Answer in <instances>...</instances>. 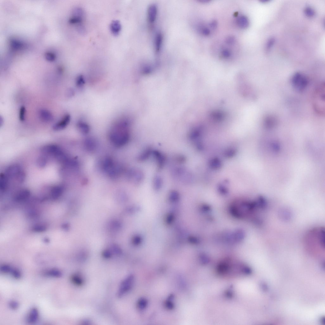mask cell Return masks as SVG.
<instances>
[{"mask_svg": "<svg viewBox=\"0 0 325 325\" xmlns=\"http://www.w3.org/2000/svg\"><path fill=\"white\" fill-rule=\"evenodd\" d=\"M129 122L125 118H121L113 124L110 133V140L117 146H121L129 142Z\"/></svg>", "mask_w": 325, "mask_h": 325, "instance_id": "1", "label": "cell"}, {"mask_svg": "<svg viewBox=\"0 0 325 325\" xmlns=\"http://www.w3.org/2000/svg\"><path fill=\"white\" fill-rule=\"evenodd\" d=\"M313 105L317 113L321 115L325 114V86L321 84L315 91L313 98Z\"/></svg>", "mask_w": 325, "mask_h": 325, "instance_id": "2", "label": "cell"}, {"mask_svg": "<svg viewBox=\"0 0 325 325\" xmlns=\"http://www.w3.org/2000/svg\"><path fill=\"white\" fill-rule=\"evenodd\" d=\"M73 17L70 19L69 22L76 25L77 30L80 33H84L86 30L82 24L85 17L84 11L81 8L77 7L73 10Z\"/></svg>", "mask_w": 325, "mask_h": 325, "instance_id": "3", "label": "cell"}, {"mask_svg": "<svg viewBox=\"0 0 325 325\" xmlns=\"http://www.w3.org/2000/svg\"><path fill=\"white\" fill-rule=\"evenodd\" d=\"M292 83L295 89L299 92L305 90L309 83L308 80L304 74L300 73L295 74L292 77Z\"/></svg>", "mask_w": 325, "mask_h": 325, "instance_id": "4", "label": "cell"}, {"mask_svg": "<svg viewBox=\"0 0 325 325\" xmlns=\"http://www.w3.org/2000/svg\"><path fill=\"white\" fill-rule=\"evenodd\" d=\"M41 152L44 154L53 156L60 160L64 156L61 149L58 146L50 145L43 146L41 149Z\"/></svg>", "mask_w": 325, "mask_h": 325, "instance_id": "5", "label": "cell"}, {"mask_svg": "<svg viewBox=\"0 0 325 325\" xmlns=\"http://www.w3.org/2000/svg\"><path fill=\"white\" fill-rule=\"evenodd\" d=\"M134 277L131 275L128 276L121 284L117 293L118 298H121L128 292L131 289L133 284Z\"/></svg>", "mask_w": 325, "mask_h": 325, "instance_id": "6", "label": "cell"}, {"mask_svg": "<svg viewBox=\"0 0 325 325\" xmlns=\"http://www.w3.org/2000/svg\"><path fill=\"white\" fill-rule=\"evenodd\" d=\"M20 167L17 165H13L9 167L5 171V175L8 178H15L16 179L22 171Z\"/></svg>", "mask_w": 325, "mask_h": 325, "instance_id": "7", "label": "cell"}, {"mask_svg": "<svg viewBox=\"0 0 325 325\" xmlns=\"http://www.w3.org/2000/svg\"><path fill=\"white\" fill-rule=\"evenodd\" d=\"M71 120V116L69 114H65L60 121L53 125V129L55 131L63 130L67 126Z\"/></svg>", "mask_w": 325, "mask_h": 325, "instance_id": "8", "label": "cell"}, {"mask_svg": "<svg viewBox=\"0 0 325 325\" xmlns=\"http://www.w3.org/2000/svg\"><path fill=\"white\" fill-rule=\"evenodd\" d=\"M39 319V312L38 309L35 307L32 308L28 313L27 318V322L30 324L37 322Z\"/></svg>", "mask_w": 325, "mask_h": 325, "instance_id": "9", "label": "cell"}, {"mask_svg": "<svg viewBox=\"0 0 325 325\" xmlns=\"http://www.w3.org/2000/svg\"><path fill=\"white\" fill-rule=\"evenodd\" d=\"M39 115L41 120L45 123L52 122L54 119L52 113L49 110L45 109H40L39 112Z\"/></svg>", "mask_w": 325, "mask_h": 325, "instance_id": "10", "label": "cell"}, {"mask_svg": "<svg viewBox=\"0 0 325 325\" xmlns=\"http://www.w3.org/2000/svg\"><path fill=\"white\" fill-rule=\"evenodd\" d=\"M158 13L157 6L154 4L149 6L147 10L148 20L150 23H154L156 20Z\"/></svg>", "mask_w": 325, "mask_h": 325, "instance_id": "11", "label": "cell"}, {"mask_svg": "<svg viewBox=\"0 0 325 325\" xmlns=\"http://www.w3.org/2000/svg\"><path fill=\"white\" fill-rule=\"evenodd\" d=\"M121 28L120 22L118 20H113L111 23L110 30L114 35H118L121 31Z\"/></svg>", "mask_w": 325, "mask_h": 325, "instance_id": "12", "label": "cell"}, {"mask_svg": "<svg viewBox=\"0 0 325 325\" xmlns=\"http://www.w3.org/2000/svg\"><path fill=\"white\" fill-rule=\"evenodd\" d=\"M30 192L27 189H23L19 191L16 194L15 199L17 201L25 200L29 198Z\"/></svg>", "mask_w": 325, "mask_h": 325, "instance_id": "13", "label": "cell"}, {"mask_svg": "<svg viewBox=\"0 0 325 325\" xmlns=\"http://www.w3.org/2000/svg\"><path fill=\"white\" fill-rule=\"evenodd\" d=\"M63 191V188L61 186H56L53 187L51 189L50 195L52 198L56 199L61 195Z\"/></svg>", "mask_w": 325, "mask_h": 325, "instance_id": "14", "label": "cell"}, {"mask_svg": "<svg viewBox=\"0 0 325 325\" xmlns=\"http://www.w3.org/2000/svg\"><path fill=\"white\" fill-rule=\"evenodd\" d=\"M78 128L80 132L84 134H87L90 131L89 125L83 120H80L77 123Z\"/></svg>", "mask_w": 325, "mask_h": 325, "instance_id": "15", "label": "cell"}, {"mask_svg": "<svg viewBox=\"0 0 325 325\" xmlns=\"http://www.w3.org/2000/svg\"><path fill=\"white\" fill-rule=\"evenodd\" d=\"M237 23L238 26L242 29H246L249 25V20L245 16L239 17L237 19Z\"/></svg>", "mask_w": 325, "mask_h": 325, "instance_id": "16", "label": "cell"}, {"mask_svg": "<svg viewBox=\"0 0 325 325\" xmlns=\"http://www.w3.org/2000/svg\"><path fill=\"white\" fill-rule=\"evenodd\" d=\"M153 153L157 160L158 167L161 169L163 167L165 164V158L161 153L157 151H154Z\"/></svg>", "mask_w": 325, "mask_h": 325, "instance_id": "17", "label": "cell"}, {"mask_svg": "<svg viewBox=\"0 0 325 325\" xmlns=\"http://www.w3.org/2000/svg\"><path fill=\"white\" fill-rule=\"evenodd\" d=\"M163 37L162 34L160 33H158L155 37V51L157 53L159 52L162 44Z\"/></svg>", "mask_w": 325, "mask_h": 325, "instance_id": "18", "label": "cell"}, {"mask_svg": "<svg viewBox=\"0 0 325 325\" xmlns=\"http://www.w3.org/2000/svg\"><path fill=\"white\" fill-rule=\"evenodd\" d=\"M44 274L46 276L54 278L60 277L62 275L61 272L60 270L54 269L46 271Z\"/></svg>", "mask_w": 325, "mask_h": 325, "instance_id": "19", "label": "cell"}, {"mask_svg": "<svg viewBox=\"0 0 325 325\" xmlns=\"http://www.w3.org/2000/svg\"><path fill=\"white\" fill-rule=\"evenodd\" d=\"M276 122V119L272 116H269L265 118L264 121L265 126L268 128H271L275 125Z\"/></svg>", "mask_w": 325, "mask_h": 325, "instance_id": "20", "label": "cell"}, {"mask_svg": "<svg viewBox=\"0 0 325 325\" xmlns=\"http://www.w3.org/2000/svg\"><path fill=\"white\" fill-rule=\"evenodd\" d=\"M8 178L3 174H1L0 177V188L4 191L7 187L8 181Z\"/></svg>", "mask_w": 325, "mask_h": 325, "instance_id": "21", "label": "cell"}, {"mask_svg": "<svg viewBox=\"0 0 325 325\" xmlns=\"http://www.w3.org/2000/svg\"><path fill=\"white\" fill-rule=\"evenodd\" d=\"M47 162V158L44 156H41L37 160V165L39 167L43 168L45 167Z\"/></svg>", "mask_w": 325, "mask_h": 325, "instance_id": "22", "label": "cell"}, {"mask_svg": "<svg viewBox=\"0 0 325 325\" xmlns=\"http://www.w3.org/2000/svg\"><path fill=\"white\" fill-rule=\"evenodd\" d=\"M152 153V150L150 149H147L139 157V160L141 161L146 160L149 157Z\"/></svg>", "mask_w": 325, "mask_h": 325, "instance_id": "23", "label": "cell"}, {"mask_svg": "<svg viewBox=\"0 0 325 325\" xmlns=\"http://www.w3.org/2000/svg\"><path fill=\"white\" fill-rule=\"evenodd\" d=\"M85 84L84 78L82 75H79L77 78L76 80V85L79 88H82Z\"/></svg>", "mask_w": 325, "mask_h": 325, "instance_id": "24", "label": "cell"}, {"mask_svg": "<svg viewBox=\"0 0 325 325\" xmlns=\"http://www.w3.org/2000/svg\"><path fill=\"white\" fill-rule=\"evenodd\" d=\"M26 108L24 106H22L20 107L19 110V119L22 122L24 121L25 120V115L26 113Z\"/></svg>", "mask_w": 325, "mask_h": 325, "instance_id": "25", "label": "cell"}, {"mask_svg": "<svg viewBox=\"0 0 325 325\" xmlns=\"http://www.w3.org/2000/svg\"><path fill=\"white\" fill-rule=\"evenodd\" d=\"M304 13L306 16L310 18L313 17L315 14L314 10L310 6H307L305 8Z\"/></svg>", "mask_w": 325, "mask_h": 325, "instance_id": "26", "label": "cell"}, {"mask_svg": "<svg viewBox=\"0 0 325 325\" xmlns=\"http://www.w3.org/2000/svg\"><path fill=\"white\" fill-rule=\"evenodd\" d=\"M10 274L11 276L15 279H19L21 276V274L20 272L18 269L12 268L11 270Z\"/></svg>", "mask_w": 325, "mask_h": 325, "instance_id": "27", "label": "cell"}, {"mask_svg": "<svg viewBox=\"0 0 325 325\" xmlns=\"http://www.w3.org/2000/svg\"><path fill=\"white\" fill-rule=\"evenodd\" d=\"M12 268L9 265L4 264L2 265L0 268V271L3 273H10Z\"/></svg>", "mask_w": 325, "mask_h": 325, "instance_id": "28", "label": "cell"}, {"mask_svg": "<svg viewBox=\"0 0 325 325\" xmlns=\"http://www.w3.org/2000/svg\"><path fill=\"white\" fill-rule=\"evenodd\" d=\"M147 303V301L146 299L144 298L141 299L138 301V307L141 310H143L146 307Z\"/></svg>", "mask_w": 325, "mask_h": 325, "instance_id": "29", "label": "cell"}, {"mask_svg": "<svg viewBox=\"0 0 325 325\" xmlns=\"http://www.w3.org/2000/svg\"><path fill=\"white\" fill-rule=\"evenodd\" d=\"M162 184V180L159 176L156 177L154 180V184L155 188H161Z\"/></svg>", "mask_w": 325, "mask_h": 325, "instance_id": "30", "label": "cell"}, {"mask_svg": "<svg viewBox=\"0 0 325 325\" xmlns=\"http://www.w3.org/2000/svg\"><path fill=\"white\" fill-rule=\"evenodd\" d=\"M199 30L204 36H208L210 34V31L208 28L201 25L199 27Z\"/></svg>", "mask_w": 325, "mask_h": 325, "instance_id": "31", "label": "cell"}, {"mask_svg": "<svg viewBox=\"0 0 325 325\" xmlns=\"http://www.w3.org/2000/svg\"><path fill=\"white\" fill-rule=\"evenodd\" d=\"M222 56L225 59H229L231 56L230 51L227 49H223L221 53Z\"/></svg>", "mask_w": 325, "mask_h": 325, "instance_id": "32", "label": "cell"}, {"mask_svg": "<svg viewBox=\"0 0 325 325\" xmlns=\"http://www.w3.org/2000/svg\"><path fill=\"white\" fill-rule=\"evenodd\" d=\"M72 281L75 284L79 285L82 284V280L77 275L73 276L72 278Z\"/></svg>", "mask_w": 325, "mask_h": 325, "instance_id": "33", "label": "cell"}, {"mask_svg": "<svg viewBox=\"0 0 325 325\" xmlns=\"http://www.w3.org/2000/svg\"><path fill=\"white\" fill-rule=\"evenodd\" d=\"M9 306L11 310H15L19 307V304L17 302L15 301H11L9 303Z\"/></svg>", "mask_w": 325, "mask_h": 325, "instance_id": "34", "label": "cell"}, {"mask_svg": "<svg viewBox=\"0 0 325 325\" xmlns=\"http://www.w3.org/2000/svg\"><path fill=\"white\" fill-rule=\"evenodd\" d=\"M45 57L48 61H53L55 59V56L53 53L48 52L45 54Z\"/></svg>", "mask_w": 325, "mask_h": 325, "instance_id": "35", "label": "cell"}, {"mask_svg": "<svg viewBox=\"0 0 325 325\" xmlns=\"http://www.w3.org/2000/svg\"><path fill=\"white\" fill-rule=\"evenodd\" d=\"M235 38L233 36H230L227 37L226 40V43L228 44H233L235 43Z\"/></svg>", "mask_w": 325, "mask_h": 325, "instance_id": "36", "label": "cell"}, {"mask_svg": "<svg viewBox=\"0 0 325 325\" xmlns=\"http://www.w3.org/2000/svg\"><path fill=\"white\" fill-rule=\"evenodd\" d=\"M275 42V40L273 38H271L269 40L266 46V50L267 51H270V49L273 45Z\"/></svg>", "mask_w": 325, "mask_h": 325, "instance_id": "37", "label": "cell"}, {"mask_svg": "<svg viewBox=\"0 0 325 325\" xmlns=\"http://www.w3.org/2000/svg\"><path fill=\"white\" fill-rule=\"evenodd\" d=\"M209 26L211 28L213 29L216 28L217 27V22L215 20H213L209 23Z\"/></svg>", "mask_w": 325, "mask_h": 325, "instance_id": "38", "label": "cell"}]
</instances>
